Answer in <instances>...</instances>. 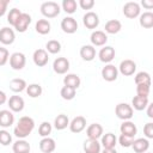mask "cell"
Segmentation results:
<instances>
[{
    "label": "cell",
    "instance_id": "obj_1",
    "mask_svg": "<svg viewBox=\"0 0 153 153\" xmlns=\"http://www.w3.org/2000/svg\"><path fill=\"white\" fill-rule=\"evenodd\" d=\"M33 128H35L33 118H31L29 116H23L19 118L17 126L14 127L13 133L18 139H25L26 136H29L31 134Z\"/></svg>",
    "mask_w": 153,
    "mask_h": 153
},
{
    "label": "cell",
    "instance_id": "obj_2",
    "mask_svg": "<svg viewBox=\"0 0 153 153\" xmlns=\"http://www.w3.org/2000/svg\"><path fill=\"white\" fill-rule=\"evenodd\" d=\"M60 5L55 1H45L41 5V13L45 18H55L60 14Z\"/></svg>",
    "mask_w": 153,
    "mask_h": 153
},
{
    "label": "cell",
    "instance_id": "obj_3",
    "mask_svg": "<svg viewBox=\"0 0 153 153\" xmlns=\"http://www.w3.org/2000/svg\"><path fill=\"white\" fill-rule=\"evenodd\" d=\"M115 114L120 120L129 121L133 117L134 109L131 108V105H129L127 103H118L115 108Z\"/></svg>",
    "mask_w": 153,
    "mask_h": 153
},
{
    "label": "cell",
    "instance_id": "obj_4",
    "mask_svg": "<svg viewBox=\"0 0 153 153\" xmlns=\"http://www.w3.org/2000/svg\"><path fill=\"white\" fill-rule=\"evenodd\" d=\"M10 66L16 69V71H20L25 67V63H26V57L23 53H13L12 55H10Z\"/></svg>",
    "mask_w": 153,
    "mask_h": 153
},
{
    "label": "cell",
    "instance_id": "obj_5",
    "mask_svg": "<svg viewBox=\"0 0 153 153\" xmlns=\"http://www.w3.org/2000/svg\"><path fill=\"white\" fill-rule=\"evenodd\" d=\"M123 14L129 19L136 18L137 16H140V5L137 2H135V1H129V2L124 4Z\"/></svg>",
    "mask_w": 153,
    "mask_h": 153
},
{
    "label": "cell",
    "instance_id": "obj_6",
    "mask_svg": "<svg viewBox=\"0 0 153 153\" xmlns=\"http://www.w3.org/2000/svg\"><path fill=\"white\" fill-rule=\"evenodd\" d=\"M82 23L87 29H96L99 25V17L96 12L88 11L82 17Z\"/></svg>",
    "mask_w": 153,
    "mask_h": 153
},
{
    "label": "cell",
    "instance_id": "obj_7",
    "mask_svg": "<svg viewBox=\"0 0 153 153\" xmlns=\"http://www.w3.org/2000/svg\"><path fill=\"white\" fill-rule=\"evenodd\" d=\"M118 71L121 74L126 75V76H129V75H133L136 71V63L133 61V60H123L121 61L120 63V67H118Z\"/></svg>",
    "mask_w": 153,
    "mask_h": 153
},
{
    "label": "cell",
    "instance_id": "obj_8",
    "mask_svg": "<svg viewBox=\"0 0 153 153\" xmlns=\"http://www.w3.org/2000/svg\"><path fill=\"white\" fill-rule=\"evenodd\" d=\"M102 76L105 81H115L118 76V69L117 67H115L111 63H108L105 67H103L102 69Z\"/></svg>",
    "mask_w": 153,
    "mask_h": 153
},
{
    "label": "cell",
    "instance_id": "obj_9",
    "mask_svg": "<svg viewBox=\"0 0 153 153\" xmlns=\"http://www.w3.org/2000/svg\"><path fill=\"white\" fill-rule=\"evenodd\" d=\"M32 60H33V63L38 67H44L48 61H49V56H48V53L45 49H37L33 51V55H32Z\"/></svg>",
    "mask_w": 153,
    "mask_h": 153
},
{
    "label": "cell",
    "instance_id": "obj_10",
    "mask_svg": "<svg viewBox=\"0 0 153 153\" xmlns=\"http://www.w3.org/2000/svg\"><path fill=\"white\" fill-rule=\"evenodd\" d=\"M53 69L57 74H65L69 69V61L66 57H57L53 62Z\"/></svg>",
    "mask_w": 153,
    "mask_h": 153
},
{
    "label": "cell",
    "instance_id": "obj_11",
    "mask_svg": "<svg viewBox=\"0 0 153 153\" xmlns=\"http://www.w3.org/2000/svg\"><path fill=\"white\" fill-rule=\"evenodd\" d=\"M61 29L66 33H74L78 30V23L73 17H65L61 20Z\"/></svg>",
    "mask_w": 153,
    "mask_h": 153
},
{
    "label": "cell",
    "instance_id": "obj_12",
    "mask_svg": "<svg viewBox=\"0 0 153 153\" xmlns=\"http://www.w3.org/2000/svg\"><path fill=\"white\" fill-rule=\"evenodd\" d=\"M86 128V118L84 116H76L69 122V129L72 133H81Z\"/></svg>",
    "mask_w": 153,
    "mask_h": 153
},
{
    "label": "cell",
    "instance_id": "obj_13",
    "mask_svg": "<svg viewBox=\"0 0 153 153\" xmlns=\"http://www.w3.org/2000/svg\"><path fill=\"white\" fill-rule=\"evenodd\" d=\"M30 23H31V16L27 14V13H22L20 17L18 18V20L16 22V24H14L13 27L18 32H25L27 30Z\"/></svg>",
    "mask_w": 153,
    "mask_h": 153
},
{
    "label": "cell",
    "instance_id": "obj_14",
    "mask_svg": "<svg viewBox=\"0 0 153 153\" xmlns=\"http://www.w3.org/2000/svg\"><path fill=\"white\" fill-rule=\"evenodd\" d=\"M90 41H91L93 47H102L108 42V36H106V33L104 31L96 30V31H93L91 33Z\"/></svg>",
    "mask_w": 153,
    "mask_h": 153
},
{
    "label": "cell",
    "instance_id": "obj_15",
    "mask_svg": "<svg viewBox=\"0 0 153 153\" xmlns=\"http://www.w3.org/2000/svg\"><path fill=\"white\" fill-rule=\"evenodd\" d=\"M98 57H99V60H100L102 62H104V63H110V62L115 59V49H114L112 47H109V45L103 47V48L99 50V53H98Z\"/></svg>",
    "mask_w": 153,
    "mask_h": 153
},
{
    "label": "cell",
    "instance_id": "obj_16",
    "mask_svg": "<svg viewBox=\"0 0 153 153\" xmlns=\"http://www.w3.org/2000/svg\"><path fill=\"white\" fill-rule=\"evenodd\" d=\"M7 104H8L11 111H13V112H20L24 109L25 102H24V99L20 96H12V97H10Z\"/></svg>",
    "mask_w": 153,
    "mask_h": 153
},
{
    "label": "cell",
    "instance_id": "obj_17",
    "mask_svg": "<svg viewBox=\"0 0 153 153\" xmlns=\"http://www.w3.org/2000/svg\"><path fill=\"white\" fill-rule=\"evenodd\" d=\"M86 135L91 140H98L103 135V127L99 123H92L86 129Z\"/></svg>",
    "mask_w": 153,
    "mask_h": 153
},
{
    "label": "cell",
    "instance_id": "obj_18",
    "mask_svg": "<svg viewBox=\"0 0 153 153\" xmlns=\"http://www.w3.org/2000/svg\"><path fill=\"white\" fill-rule=\"evenodd\" d=\"M16 39V35L14 31L11 27H2L0 29V42L5 45L12 44Z\"/></svg>",
    "mask_w": 153,
    "mask_h": 153
},
{
    "label": "cell",
    "instance_id": "obj_19",
    "mask_svg": "<svg viewBox=\"0 0 153 153\" xmlns=\"http://www.w3.org/2000/svg\"><path fill=\"white\" fill-rule=\"evenodd\" d=\"M131 147L136 153H146L149 148V141L146 137H140L133 141Z\"/></svg>",
    "mask_w": 153,
    "mask_h": 153
},
{
    "label": "cell",
    "instance_id": "obj_20",
    "mask_svg": "<svg viewBox=\"0 0 153 153\" xmlns=\"http://www.w3.org/2000/svg\"><path fill=\"white\" fill-rule=\"evenodd\" d=\"M56 148V143H55V140L51 139V137H43L41 141H39V149L41 152L43 153H53Z\"/></svg>",
    "mask_w": 153,
    "mask_h": 153
},
{
    "label": "cell",
    "instance_id": "obj_21",
    "mask_svg": "<svg viewBox=\"0 0 153 153\" xmlns=\"http://www.w3.org/2000/svg\"><path fill=\"white\" fill-rule=\"evenodd\" d=\"M14 122V115L10 110H1L0 111V127L8 128Z\"/></svg>",
    "mask_w": 153,
    "mask_h": 153
},
{
    "label": "cell",
    "instance_id": "obj_22",
    "mask_svg": "<svg viewBox=\"0 0 153 153\" xmlns=\"http://www.w3.org/2000/svg\"><path fill=\"white\" fill-rule=\"evenodd\" d=\"M80 56L84 61H92L96 57V48L91 44L82 45L80 48Z\"/></svg>",
    "mask_w": 153,
    "mask_h": 153
},
{
    "label": "cell",
    "instance_id": "obj_23",
    "mask_svg": "<svg viewBox=\"0 0 153 153\" xmlns=\"http://www.w3.org/2000/svg\"><path fill=\"white\" fill-rule=\"evenodd\" d=\"M120 130H121V134L128 135V136H131V137H134L136 135V133H137V128L131 121H124L121 124Z\"/></svg>",
    "mask_w": 153,
    "mask_h": 153
},
{
    "label": "cell",
    "instance_id": "obj_24",
    "mask_svg": "<svg viewBox=\"0 0 153 153\" xmlns=\"http://www.w3.org/2000/svg\"><path fill=\"white\" fill-rule=\"evenodd\" d=\"M63 84H65V86H68V87H72V88L76 90L80 86L81 80H80L79 75H76L74 73H69L63 78Z\"/></svg>",
    "mask_w": 153,
    "mask_h": 153
},
{
    "label": "cell",
    "instance_id": "obj_25",
    "mask_svg": "<svg viewBox=\"0 0 153 153\" xmlns=\"http://www.w3.org/2000/svg\"><path fill=\"white\" fill-rule=\"evenodd\" d=\"M149 104L148 102V97H141V96H135L133 99H131V108L137 110V111H141V110H145L147 108V105Z\"/></svg>",
    "mask_w": 153,
    "mask_h": 153
},
{
    "label": "cell",
    "instance_id": "obj_26",
    "mask_svg": "<svg viewBox=\"0 0 153 153\" xmlns=\"http://www.w3.org/2000/svg\"><path fill=\"white\" fill-rule=\"evenodd\" d=\"M12 149H13V153H30L31 147L27 141H25L24 139H19L13 143Z\"/></svg>",
    "mask_w": 153,
    "mask_h": 153
},
{
    "label": "cell",
    "instance_id": "obj_27",
    "mask_svg": "<svg viewBox=\"0 0 153 153\" xmlns=\"http://www.w3.org/2000/svg\"><path fill=\"white\" fill-rule=\"evenodd\" d=\"M84 152L85 153H100V142H98V140H91V139L85 140Z\"/></svg>",
    "mask_w": 153,
    "mask_h": 153
},
{
    "label": "cell",
    "instance_id": "obj_28",
    "mask_svg": "<svg viewBox=\"0 0 153 153\" xmlns=\"http://www.w3.org/2000/svg\"><path fill=\"white\" fill-rule=\"evenodd\" d=\"M117 143V137L115 134L112 133H106L104 135H102V141H100V145L104 147V148H115Z\"/></svg>",
    "mask_w": 153,
    "mask_h": 153
},
{
    "label": "cell",
    "instance_id": "obj_29",
    "mask_svg": "<svg viewBox=\"0 0 153 153\" xmlns=\"http://www.w3.org/2000/svg\"><path fill=\"white\" fill-rule=\"evenodd\" d=\"M104 29H105V32H108V33H110V35H115V33H117V32L121 31L122 24H121V22L117 20V19H110V20L106 22Z\"/></svg>",
    "mask_w": 153,
    "mask_h": 153
},
{
    "label": "cell",
    "instance_id": "obj_30",
    "mask_svg": "<svg viewBox=\"0 0 153 153\" xmlns=\"http://www.w3.org/2000/svg\"><path fill=\"white\" fill-rule=\"evenodd\" d=\"M26 86H27L26 85V81L24 79H22V78H14V79H12L10 81V88L13 92H16V93L26 90Z\"/></svg>",
    "mask_w": 153,
    "mask_h": 153
},
{
    "label": "cell",
    "instance_id": "obj_31",
    "mask_svg": "<svg viewBox=\"0 0 153 153\" xmlns=\"http://www.w3.org/2000/svg\"><path fill=\"white\" fill-rule=\"evenodd\" d=\"M68 126H69V120H68V116L67 115L60 114V115H57L55 117V120H54V127H55V129L63 130Z\"/></svg>",
    "mask_w": 153,
    "mask_h": 153
},
{
    "label": "cell",
    "instance_id": "obj_32",
    "mask_svg": "<svg viewBox=\"0 0 153 153\" xmlns=\"http://www.w3.org/2000/svg\"><path fill=\"white\" fill-rule=\"evenodd\" d=\"M139 23L142 27L145 29H151L153 26V13L147 11V12H143L142 14H140V19H139Z\"/></svg>",
    "mask_w": 153,
    "mask_h": 153
},
{
    "label": "cell",
    "instance_id": "obj_33",
    "mask_svg": "<svg viewBox=\"0 0 153 153\" xmlns=\"http://www.w3.org/2000/svg\"><path fill=\"white\" fill-rule=\"evenodd\" d=\"M35 29L39 35H48L50 32V23L47 19H38Z\"/></svg>",
    "mask_w": 153,
    "mask_h": 153
},
{
    "label": "cell",
    "instance_id": "obj_34",
    "mask_svg": "<svg viewBox=\"0 0 153 153\" xmlns=\"http://www.w3.org/2000/svg\"><path fill=\"white\" fill-rule=\"evenodd\" d=\"M42 92H43V90H42V86L39 84H30L29 86H26V93L31 98L39 97L42 94Z\"/></svg>",
    "mask_w": 153,
    "mask_h": 153
},
{
    "label": "cell",
    "instance_id": "obj_35",
    "mask_svg": "<svg viewBox=\"0 0 153 153\" xmlns=\"http://www.w3.org/2000/svg\"><path fill=\"white\" fill-rule=\"evenodd\" d=\"M134 80L136 85H149L151 86V75L147 72H139L135 75Z\"/></svg>",
    "mask_w": 153,
    "mask_h": 153
},
{
    "label": "cell",
    "instance_id": "obj_36",
    "mask_svg": "<svg viewBox=\"0 0 153 153\" xmlns=\"http://www.w3.org/2000/svg\"><path fill=\"white\" fill-rule=\"evenodd\" d=\"M45 50L50 54H57L61 51V43L56 39H50L45 44Z\"/></svg>",
    "mask_w": 153,
    "mask_h": 153
},
{
    "label": "cell",
    "instance_id": "obj_37",
    "mask_svg": "<svg viewBox=\"0 0 153 153\" xmlns=\"http://www.w3.org/2000/svg\"><path fill=\"white\" fill-rule=\"evenodd\" d=\"M76 1L75 0H63L62 1V10L68 13V14H73L76 11Z\"/></svg>",
    "mask_w": 153,
    "mask_h": 153
},
{
    "label": "cell",
    "instance_id": "obj_38",
    "mask_svg": "<svg viewBox=\"0 0 153 153\" xmlns=\"http://www.w3.org/2000/svg\"><path fill=\"white\" fill-rule=\"evenodd\" d=\"M75 91H76V90H74V88H72V87L63 86V87L61 88V91H60V94H61V97H62L65 100H72V99L75 97Z\"/></svg>",
    "mask_w": 153,
    "mask_h": 153
},
{
    "label": "cell",
    "instance_id": "obj_39",
    "mask_svg": "<svg viewBox=\"0 0 153 153\" xmlns=\"http://www.w3.org/2000/svg\"><path fill=\"white\" fill-rule=\"evenodd\" d=\"M51 130H53L51 124H50L49 122L44 121V122H42V123L39 124V128H38V134H39L42 137H48V136H49V134L51 133Z\"/></svg>",
    "mask_w": 153,
    "mask_h": 153
},
{
    "label": "cell",
    "instance_id": "obj_40",
    "mask_svg": "<svg viewBox=\"0 0 153 153\" xmlns=\"http://www.w3.org/2000/svg\"><path fill=\"white\" fill-rule=\"evenodd\" d=\"M22 13H23V12H20V10H18V8H12V10H10V12H8V14H7V22L10 23V25L14 26L16 22L18 20V18L20 17Z\"/></svg>",
    "mask_w": 153,
    "mask_h": 153
},
{
    "label": "cell",
    "instance_id": "obj_41",
    "mask_svg": "<svg viewBox=\"0 0 153 153\" xmlns=\"http://www.w3.org/2000/svg\"><path fill=\"white\" fill-rule=\"evenodd\" d=\"M12 142V136L7 130H0V143L2 146H8Z\"/></svg>",
    "mask_w": 153,
    "mask_h": 153
},
{
    "label": "cell",
    "instance_id": "obj_42",
    "mask_svg": "<svg viewBox=\"0 0 153 153\" xmlns=\"http://www.w3.org/2000/svg\"><path fill=\"white\" fill-rule=\"evenodd\" d=\"M133 141H134V137L128 136V135H123V134H121L120 137H118V143H120L122 147H131Z\"/></svg>",
    "mask_w": 153,
    "mask_h": 153
},
{
    "label": "cell",
    "instance_id": "obj_43",
    "mask_svg": "<svg viewBox=\"0 0 153 153\" xmlns=\"http://www.w3.org/2000/svg\"><path fill=\"white\" fill-rule=\"evenodd\" d=\"M149 91H151V86L149 85H136V96L148 97Z\"/></svg>",
    "mask_w": 153,
    "mask_h": 153
},
{
    "label": "cell",
    "instance_id": "obj_44",
    "mask_svg": "<svg viewBox=\"0 0 153 153\" xmlns=\"http://www.w3.org/2000/svg\"><path fill=\"white\" fill-rule=\"evenodd\" d=\"M10 59V53L6 48L4 47H0V66H4L6 65V62L8 61Z\"/></svg>",
    "mask_w": 153,
    "mask_h": 153
},
{
    "label": "cell",
    "instance_id": "obj_45",
    "mask_svg": "<svg viewBox=\"0 0 153 153\" xmlns=\"http://www.w3.org/2000/svg\"><path fill=\"white\" fill-rule=\"evenodd\" d=\"M143 134H145L146 139H153V123L152 122H148V123L145 124Z\"/></svg>",
    "mask_w": 153,
    "mask_h": 153
},
{
    "label": "cell",
    "instance_id": "obj_46",
    "mask_svg": "<svg viewBox=\"0 0 153 153\" xmlns=\"http://www.w3.org/2000/svg\"><path fill=\"white\" fill-rule=\"evenodd\" d=\"M79 5L82 10H91L94 6V1L93 0H80Z\"/></svg>",
    "mask_w": 153,
    "mask_h": 153
},
{
    "label": "cell",
    "instance_id": "obj_47",
    "mask_svg": "<svg viewBox=\"0 0 153 153\" xmlns=\"http://www.w3.org/2000/svg\"><path fill=\"white\" fill-rule=\"evenodd\" d=\"M8 4H10L8 0H0V17H2L6 13Z\"/></svg>",
    "mask_w": 153,
    "mask_h": 153
},
{
    "label": "cell",
    "instance_id": "obj_48",
    "mask_svg": "<svg viewBox=\"0 0 153 153\" xmlns=\"http://www.w3.org/2000/svg\"><path fill=\"white\" fill-rule=\"evenodd\" d=\"M141 5L145 7V8H147V10H151L152 7H153V1H148V0H142L141 1Z\"/></svg>",
    "mask_w": 153,
    "mask_h": 153
},
{
    "label": "cell",
    "instance_id": "obj_49",
    "mask_svg": "<svg viewBox=\"0 0 153 153\" xmlns=\"http://www.w3.org/2000/svg\"><path fill=\"white\" fill-rule=\"evenodd\" d=\"M6 100H7V96H6V93H5L4 91H0V105L5 104Z\"/></svg>",
    "mask_w": 153,
    "mask_h": 153
},
{
    "label": "cell",
    "instance_id": "obj_50",
    "mask_svg": "<svg viewBox=\"0 0 153 153\" xmlns=\"http://www.w3.org/2000/svg\"><path fill=\"white\" fill-rule=\"evenodd\" d=\"M147 116L149 118H153V104H148L147 105Z\"/></svg>",
    "mask_w": 153,
    "mask_h": 153
},
{
    "label": "cell",
    "instance_id": "obj_51",
    "mask_svg": "<svg viewBox=\"0 0 153 153\" xmlns=\"http://www.w3.org/2000/svg\"><path fill=\"white\" fill-rule=\"evenodd\" d=\"M102 153H117L115 148H104L102 151Z\"/></svg>",
    "mask_w": 153,
    "mask_h": 153
}]
</instances>
